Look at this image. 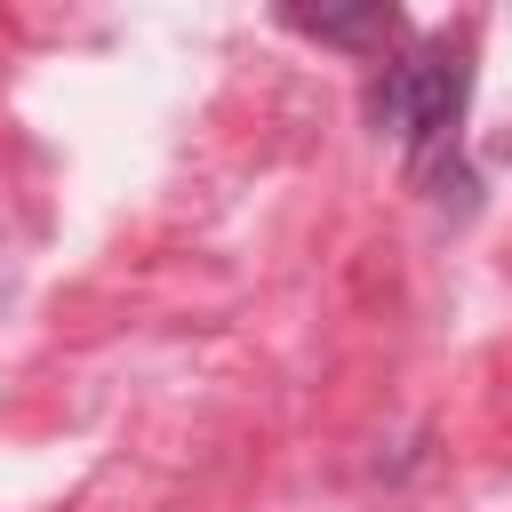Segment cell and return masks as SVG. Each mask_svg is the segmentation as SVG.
Masks as SVG:
<instances>
[{"mask_svg": "<svg viewBox=\"0 0 512 512\" xmlns=\"http://www.w3.org/2000/svg\"><path fill=\"white\" fill-rule=\"evenodd\" d=\"M464 104H472V56L464 40H424L408 56H392L376 80H368V120L384 136H400L416 184L440 200V208H472V168L456 160V128H464Z\"/></svg>", "mask_w": 512, "mask_h": 512, "instance_id": "obj_1", "label": "cell"}, {"mask_svg": "<svg viewBox=\"0 0 512 512\" xmlns=\"http://www.w3.org/2000/svg\"><path fill=\"white\" fill-rule=\"evenodd\" d=\"M304 40H320V48H352V56H384L392 40H400V8H384V0H368V8H320V16H288Z\"/></svg>", "mask_w": 512, "mask_h": 512, "instance_id": "obj_2", "label": "cell"}]
</instances>
